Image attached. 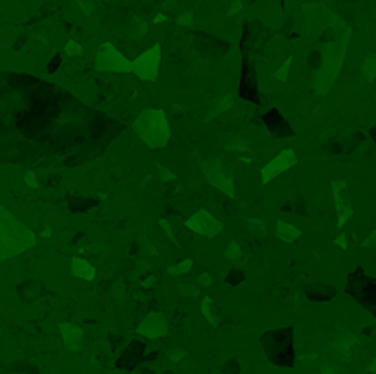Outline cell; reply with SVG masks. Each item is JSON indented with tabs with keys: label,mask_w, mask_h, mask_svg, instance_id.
Returning <instances> with one entry per match:
<instances>
[{
	"label": "cell",
	"mask_w": 376,
	"mask_h": 374,
	"mask_svg": "<svg viewBox=\"0 0 376 374\" xmlns=\"http://www.w3.org/2000/svg\"><path fill=\"white\" fill-rule=\"evenodd\" d=\"M299 361H301L304 365H308V368H310V365H314V361H319V352H310V355H301V357H299Z\"/></svg>",
	"instance_id": "cell-15"
},
{
	"label": "cell",
	"mask_w": 376,
	"mask_h": 374,
	"mask_svg": "<svg viewBox=\"0 0 376 374\" xmlns=\"http://www.w3.org/2000/svg\"><path fill=\"white\" fill-rule=\"evenodd\" d=\"M357 343V337L348 330V328H341L334 335L328 337V343H326L324 355L332 357V359L341 361L343 365L350 361V352H352V345Z\"/></svg>",
	"instance_id": "cell-3"
},
{
	"label": "cell",
	"mask_w": 376,
	"mask_h": 374,
	"mask_svg": "<svg viewBox=\"0 0 376 374\" xmlns=\"http://www.w3.org/2000/svg\"><path fill=\"white\" fill-rule=\"evenodd\" d=\"M191 269V260H185V262H178V264H174V266H172L170 269V275H185L187 271Z\"/></svg>",
	"instance_id": "cell-14"
},
{
	"label": "cell",
	"mask_w": 376,
	"mask_h": 374,
	"mask_svg": "<svg viewBox=\"0 0 376 374\" xmlns=\"http://www.w3.org/2000/svg\"><path fill=\"white\" fill-rule=\"evenodd\" d=\"M11 370H14V372H29V374H38L40 370L35 368V365H31L29 363V361H14V365H11Z\"/></svg>",
	"instance_id": "cell-11"
},
{
	"label": "cell",
	"mask_w": 376,
	"mask_h": 374,
	"mask_svg": "<svg viewBox=\"0 0 376 374\" xmlns=\"http://www.w3.org/2000/svg\"><path fill=\"white\" fill-rule=\"evenodd\" d=\"M260 345H262L266 359L277 368H293L297 361L295 355V332L291 326L275 328L268 330L260 337Z\"/></svg>",
	"instance_id": "cell-1"
},
{
	"label": "cell",
	"mask_w": 376,
	"mask_h": 374,
	"mask_svg": "<svg viewBox=\"0 0 376 374\" xmlns=\"http://www.w3.org/2000/svg\"><path fill=\"white\" fill-rule=\"evenodd\" d=\"M137 374H157L152 368H137Z\"/></svg>",
	"instance_id": "cell-20"
},
{
	"label": "cell",
	"mask_w": 376,
	"mask_h": 374,
	"mask_svg": "<svg viewBox=\"0 0 376 374\" xmlns=\"http://www.w3.org/2000/svg\"><path fill=\"white\" fill-rule=\"evenodd\" d=\"M73 275H75V278H81V280H95V269H93L86 260L75 258L73 260Z\"/></svg>",
	"instance_id": "cell-9"
},
{
	"label": "cell",
	"mask_w": 376,
	"mask_h": 374,
	"mask_svg": "<svg viewBox=\"0 0 376 374\" xmlns=\"http://www.w3.org/2000/svg\"><path fill=\"white\" fill-rule=\"evenodd\" d=\"M200 312H203V317H205L211 326H218V324H220V312L216 311L214 299H211V297H203V304H200Z\"/></svg>",
	"instance_id": "cell-8"
},
{
	"label": "cell",
	"mask_w": 376,
	"mask_h": 374,
	"mask_svg": "<svg viewBox=\"0 0 376 374\" xmlns=\"http://www.w3.org/2000/svg\"><path fill=\"white\" fill-rule=\"evenodd\" d=\"M145 352H148V345L143 343V341L139 339H130L128 343H125V348L119 352V357H117V368L124 370V372H132V370H137L139 365L143 363V357H145Z\"/></svg>",
	"instance_id": "cell-4"
},
{
	"label": "cell",
	"mask_w": 376,
	"mask_h": 374,
	"mask_svg": "<svg viewBox=\"0 0 376 374\" xmlns=\"http://www.w3.org/2000/svg\"><path fill=\"white\" fill-rule=\"evenodd\" d=\"M165 357L172 361V363H178V361H183L187 357V350L185 348H170V350L165 352Z\"/></svg>",
	"instance_id": "cell-12"
},
{
	"label": "cell",
	"mask_w": 376,
	"mask_h": 374,
	"mask_svg": "<svg viewBox=\"0 0 376 374\" xmlns=\"http://www.w3.org/2000/svg\"><path fill=\"white\" fill-rule=\"evenodd\" d=\"M209 374H240V361L234 357V359H229L224 365H220L218 370H214Z\"/></svg>",
	"instance_id": "cell-10"
},
{
	"label": "cell",
	"mask_w": 376,
	"mask_h": 374,
	"mask_svg": "<svg viewBox=\"0 0 376 374\" xmlns=\"http://www.w3.org/2000/svg\"><path fill=\"white\" fill-rule=\"evenodd\" d=\"M181 293L183 295H187V297H196V295H198L196 288H191V286H181Z\"/></svg>",
	"instance_id": "cell-18"
},
{
	"label": "cell",
	"mask_w": 376,
	"mask_h": 374,
	"mask_svg": "<svg viewBox=\"0 0 376 374\" xmlns=\"http://www.w3.org/2000/svg\"><path fill=\"white\" fill-rule=\"evenodd\" d=\"M163 374H174V372H172V370H170V372H163Z\"/></svg>",
	"instance_id": "cell-22"
},
{
	"label": "cell",
	"mask_w": 376,
	"mask_h": 374,
	"mask_svg": "<svg viewBox=\"0 0 376 374\" xmlns=\"http://www.w3.org/2000/svg\"><path fill=\"white\" fill-rule=\"evenodd\" d=\"M198 282L203 284V286H211V278H209V273H203L198 278Z\"/></svg>",
	"instance_id": "cell-19"
},
{
	"label": "cell",
	"mask_w": 376,
	"mask_h": 374,
	"mask_svg": "<svg viewBox=\"0 0 376 374\" xmlns=\"http://www.w3.org/2000/svg\"><path fill=\"white\" fill-rule=\"evenodd\" d=\"M334 295H337V288L330 284H310L306 288V297L313 302H330Z\"/></svg>",
	"instance_id": "cell-7"
},
{
	"label": "cell",
	"mask_w": 376,
	"mask_h": 374,
	"mask_svg": "<svg viewBox=\"0 0 376 374\" xmlns=\"http://www.w3.org/2000/svg\"><path fill=\"white\" fill-rule=\"evenodd\" d=\"M60 337H62V343L66 345L71 352H79L84 348V330H81L77 324L71 322H62L60 324Z\"/></svg>",
	"instance_id": "cell-6"
},
{
	"label": "cell",
	"mask_w": 376,
	"mask_h": 374,
	"mask_svg": "<svg viewBox=\"0 0 376 374\" xmlns=\"http://www.w3.org/2000/svg\"><path fill=\"white\" fill-rule=\"evenodd\" d=\"M297 235H299V231H297L295 227H286L284 222H280V238L282 240H295Z\"/></svg>",
	"instance_id": "cell-13"
},
{
	"label": "cell",
	"mask_w": 376,
	"mask_h": 374,
	"mask_svg": "<svg viewBox=\"0 0 376 374\" xmlns=\"http://www.w3.org/2000/svg\"><path fill=\"white\" fill-rule=\"evenodd\" d=\"M348 295H352L361 306H365L370 312H376V282L374 278L365 275L361 269H357L348 280Z\"/></svg>",
	"instance_id": "cell-2"
},
{
	"label": "cell",
	"mask_w": 376,
	"mask_h": 374,
	"mask_svg": "<svg viewBox=\"0 0 376 374\" xmlns=\"http://www.w3.org/2000/svg\"><path fill=\"white\" fill-rule=\"evenodd\" d=\"M238 255H240V249H238V245H231V247H229V249H227V258H229V260H235V258H238Z\"/></svg>",
	"instance_id": "cell-17"
},
{
	"label": "cell",
	"mask_w": 376,
	"mask_h": 374,
	"mask_svg": "<svg viewBox=\"0 0 376 374\" xmlns=\"http://www.w3.org/2000/svg\"><path fill=\"white\" fill-rule=\"evenodd\" d=\"M367 372H370V374H374V372H376V361H372V363L367 365Z\"/></svg>",
	"instance_id": "cell-21"
},
{
	"label": "cell",
	"mask_w": 376,
	"mask_h": 374,
	"mask_svg": "<svg viewBox=\"0 0 376 374\" xmlns=\"http://www.w3.org/2000/svg\"><path fill=\"white\" fill-rule=\"evenodd\" d=\"M137 332L145 339H161L167 335V319L163 317V312L152 311L143 317V322L139 324Z\"/></svg>",
	"instance_id": "cell-5"
},
{
	"label": "cell",
	"mask_w": 376,
	"mask_h": 374,
	"mask_svg": "<svg viewBox=\"0 0 376 374\" xmlns=\"http://www.w3.org/2000/svg\"><path fill=\"white\" fill-rule=\"evenodd\" d=\"M244 280V273L242 271H231V273H229V278H227V282L229 284H240Z\"/></svg>",
	"instance_id": "cell-16"
}]
</instances>
